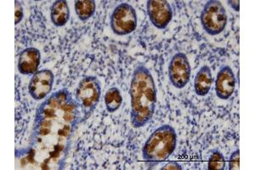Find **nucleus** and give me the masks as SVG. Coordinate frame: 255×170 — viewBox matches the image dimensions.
I'll return each mask as SVG.
<instances>
[{
	"label": "nucleus",
	"mask_w": 255,
	"mask_h": 170,
	"mask_svg": "<svg viewBox=\"0 0 255 170\" xmlns=\"http://www.w3.org/2000/svg\"><path fill=\"white\" fill-rule=\"evenodd\" d=\"M81 108L63 88L47 97L37 108L29 146L19 151L23 167L63 170L73 136L83 123Z\"/></svg>",
	"instance_id": "f257e3e1"
},
{
	"label": "nucleus",
	"mask_w": 255,
	"mask_h": 170,
	"mask_svg": "<svg viewBox=\"0 0 255 170\" xmlns=\"http://www.w3.org/2000/svg\"><path fill=\"white\" fill-rule=\"evenodd\" d=\"M157 90L150 70L144 65L134 69L131 78V124L133 128L144 127L153 117L157 105Z\"/></svg>",
	"instance_id": "f03ea898"
},
{
	"label": "nucleus",
	"mask_w": 255,
	"mask_h": 170,
	"mask_svg": "<svg viewBox=\"0 0 255 170\" xmlns=\"http://www.w3.org/2000/svg\"><path fill=\"white\" fill-rule=\"evenodd\" d=\"M177 146V134L169 124L157 128L142 148V158L149 165H157L169 159Z\"/></svg>",
	"instance_id": "7ed1b4c3"
},
{
	"label": "nucleus",
	"mask_w": 255,
	"mask_h": 170,
	"mask_svg": "<svg viewBox=\"0 0 255 170\" xmlns=\"http://www.w3.org/2000/svg\"><path fill=\"white\" fill-rule=\"evenodd\" d=\"M102 96V84L95 76H86L79 82L76 89L75 100L83 113V120L90 118Z\"/></svg>",
	"instance_id": "20e7f679"
},
{
	"label": "nucleus",
	"mask_w": 255,
	"mask_h": 170,
	"mask_svg": "<svg viewBox=\"0 0 255 170\" xmlns=\"http://www.w3.org/2000/svg\"><path fill=\"white\" fill-rule=\"evenodd\" d=\"M200 18L204 31L211 36L221 34L228 20L225 7L218 0H209L205 3Z\"/></svg>",
	"instance_id": "39448f33"
},
{
	"label": "nucleus",
	"mask_w": 255,
	"mask_h": 170,
	"mask_svg": "<svg viewBox=\"0 0 255 170\" xmlns=\"http://www.w3.org/2000/svg\"><path fill=\"white\" fill-rule=\"evenodd\" d=\"M137 27V14L133 6L123 3L117 6L111 15V28L119 36L130 34Z\"/></svg>",
	"instance_id": "423d86ee"
},
{
	"label": "nucleus",
	"mask_w": 255,
	"mask_h": 170,
	"mask_svg": "<svg viewBox=\"0 0 255 170\" xmlns=\"http://www.w3.org/2000/svg\"><path fill=\"white\" fill-rule=\"evenodd\" d=\"M191 65L184 53H177L172 57L168 66V77L172 85L177 89H183L188 84L191 78Z\"/></svg>",
	"instance_id": "0eeeda50"
},
{
	"label": "nucleus",
	"mask_w": 255,
	"mask_h": 170,
	"mask_svg": "<svg viewBox=\"0 0 255 170\" xmlns=\"http://www.w3.org/2000/svg\"><path fill=\"white\" fill-rule=\"evenodd\" d=\"M148 16L151 23L158 29H165L173 17V9L166 0H149L146 3Z\"/></svg>",
	"instance_id": "6e6552de"
},
{
	"label": "nucleus",
	"mask_w": 255,
	"mask_h": 170,
	"mask_svg": "<svg viewBox=\"0 0 255 170\" xmlns=\"http://www.w3.org/2000/svg\"><path fill=\"white\" fill-rule=\"evenodd\" d=\"M55 76L49 69L38 71L33 74L28 84V91L35 101H40L47 97L52 90Z\"/></svg>",
	"instance_id": "1a4fd4ad"
},
{
	"label": "nucleus",
	"mask_w": 255,
	"mask_h": 170,
	"mask_svg": "<svg viewBox=\"0 0 255 170\" xmlns=\"http://www.w3.org/2000/svg\"><path fill=\"white\" fill-rule=\"evenodd\" d=\"M236 80L235 74L229 66L221 67L217 74L215 81V92L221 100H228L232 97L235 91Z\"/></svg>",
	"instance_id": "9d476101"
},
{
	"label": "nucleus",
	"mask_w": 255,
	"mask_h": 170,
	"mask_svg": "<svg viewBox=\"0 0 255 170\" xmlns=\"http://www.w3.org/2000/svg\"><path fill=\"white\" fill-rule=\"evenodd\" d=\"M40 51L36 48L29 47L20 52L18 59V71L23 75H31L38 72L40 65Z\"/></svg>",
	"instance_id": "9b49d317"
},
{
	"label": "nucleus",
	"mask_w": 255,
	"mask_h": 170,
	"mask_svg": "<svg viewBox=\"0 0 255 170\" xmlns=\"http://www.w3.org/2000/svg\"><path fill=\"white\" fill-rule=\"evenodd\" d=\"M213 75L208 66H203L197 72L194 80L195 92L199 96H205L211 90Z\"/></svg>",
	"instance_id": "f8f14e48"
},
{
	"label": "nucleus",
	"mask_w": 255,
	"mask_h": 170,
	"mask_svg": "<svg viewBox=\"0 0 255 170\" xmlns=\"http://www.w3.org/2000/svg\"><path fill=\"white\" fill-rule=\"evenodd\" d=\"M50 19L55 26H63L69 21L70 9L65 0L55 1L50 8Z\"/></svg>",
	"instance_id": "ddd939ff"
},
{
	"label": "nucleus",
	"mask_w": 255,
	"mask_h": 170,
	"mask_svg": "<svg viewBox=\"0 0 255 170\" xmlns=\"http://www.w3.org/2000/svg\"><path fill=\"white\" fill-rule=\"evenodd\" d=\"M96 4L94 0H77L75 11L79 20L86 21L93 16L96 12Z\"/></svg>",
	"instance_id": "4468645a"
},
{
	"label": "nucleus",
	"mask_w": 255,
	"mask_h": 170,
	"mask_svg": "<svg viewBox=\"0 0 255 170\" xmlns=\"http://www.w3.org/2000/svg\"><path fill=\"white\" fill-rule=\"evenodd\" d=\"M105 105L108 113L117 112L122 106L123 97L120 90L116 87H112L105 95Z\"/></svg>",
	"instance_id": "2eb2a0df"
},
{
	"label": "nucleus",
	"mask_w": 255,
	"mask_h": 170,
	"mask_svg": "<svg viewBox=\"0 0 255 170\" xmlns=\"http://www.w3.org/2000/svg\"><path fill=\"white\" fill-rule=\"evenodd\" d=\"M208 169L210 170H226V159L219 150H214L209 157Z\"/></svg>",
	"instance_id": "dca6fc26"
},
{
	"label": "nucleus",
	"mask_w": 255,
	"mask_h": 170,
	"mask_svg": "<svg viewBox=\"0 0 255 170\" xmlns=\"http://www.w3.org/2000/svg\"><path fill=\"white\" fill-rule=\"evenodd\" d=\"M240 170V150L233 152L229 160V170Z\"/></svg>",
	"instance_id": "f3484780"
},
{
	"label": "nucleus",
	"mask_w": 255,
	"mask_h": 170,
	"mask_svg": "<svg viewBox=\"0 0 255 170\" xmlns=\"http://www.w3.org/2000/svg\"><path fill=\"white\" fill-rule=\"evenodd\" d=\"M15 25L20 23L23 19V8L20 1H15Z\"/></svg>",
	"instance_id": "a211bd4d"
},
{
	"label": "nucleus",
	"mask_w": 255,
	"mask_h": 170,
	"mask_svg": "<svg viewBox=\"0 0 255 170\" xmlns=\"http://www.w3.org/2000/svg\"><path fill=\"white\" fill-rule=\"evenodd\" d=\"M162 170H182V168L176 162H169Z\"/></svg>",
	"instance_id": "6ab92c4d"
},
{
	"label": "nucleus",
	"mask_w": 255,
	"mask_h": 170,
	"mask_svg": "<svg viewBox=\"0 0 255 170\" xmlns=\"http://www.w3.org/2000/svg\"><path fill=\"white\" fill-rule=\"evenodd\" d=\"M228 3L235 11H240V1L239 0H234V1L231 0V1H228Z\"/></svg>",
	"instance_id": "aec40b11"
}]
</instances>
